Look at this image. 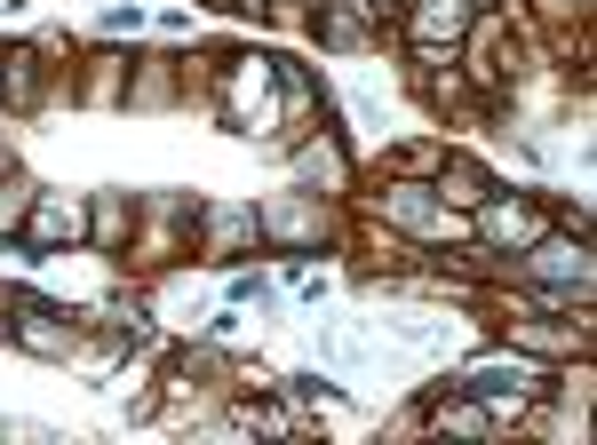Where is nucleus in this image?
Returning a JSON list of instances; mask_svg holds the SVG:
<instances>
[{
    "mask_svg": "<svg viewBox=\"0 0 597 445\" xmlns=\"http://www.w3.org/2000/svg\"><path fill=\"white\" fill-rule=\"evenodd\" d=\"M462 24H471V0H422V9H414V32H422V41H454Z\"/></svg>",
    "mask_w": 597,
    "mask_h": 445,
    "instance_id": "1",
    "label": "nucleus"
},
{
    "mask_svg": "<svg viewBox=\"0 0 597 445\" xmlns=\"http://www.w3.org/2000/svg\"><path fill=\"white\" fill-rule=\"evenodd\" d=\"M486 231H494V238H534L542 215H526V208H486Z\"/></svg>",
    "mask_w": 597,
    "mask_h": 445,
    "instance_id": "2",
    "label": "nucleus"
},
{
    "mask_svg": "<svg viewBox=\"0 0 597 445\" xmlns=\"http://www.w3.org/2000/svg\"><path fill=\"white\" fill-rule=\"evenodd\" d=\"M64 231H73V208H56V199H48V208L32 215V238H64Z\"/></svg>",
    "mask_w": 597,
    "mask_h": 445,
    "instance_id": "3",
    "label": "nucleus"
}]
</instances>
